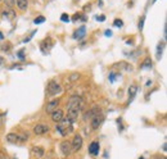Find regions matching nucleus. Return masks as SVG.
Wrapping results in <instances>:
<instances>
[{"label":"nucleus","instance_id":"4468645a","mask_svg":"<svg viewBox=\"0 0 167 159\" xmlns=\"http://www.w3.org/2000/svg\"><path fill=\"white\" fill-rule=\"evenodd\" d=\"M3 17L8 19V21H13L14 17H16V12H14L12 8H7L5 11L3 12Z\"/></svg>","mask_w":167,"mask_h":159},{"label":"nucleus","instance_id":"c756f323","mask_svg":"<svg viewBox=\"0 0 167 159\" xmlns=\"http://www.w3.org/2000/svg\"><path fill=\"white\" fill-rule=\"evenodd\" d=\"M0 49L4 50V51H9L11 50V44H8V45H3V46H0Z\"/></svg>","mask_w":167,"mask_h":159},{"label":"nucleus","instance_id":"a211bd4d","mask_svg":"<svg viewBox=\"0 0 167 159\" xmlns=\"http://www.w3.org/2000/svg\"><path fill=\"white\" fill-rule=\"evenodd\" d=\"M163 49H165V41L158 42V45H157V51H156V58L158 60L162 58V53H163Z\"/></svg>","mask_w":167,"mask_h":159},{"label":"nucleus","instance_id":"dca6fc26","mask_svg":"<svg viewBox=\"0 0 167 159\" xmlns=\"http://www.w3.org/2000/svg\"><path fill=\"white\" fill-rule=\"evenodd\" d=\"M136 93H138V86L136 85H131L130 89H128V103H131L132 100H134Z\"/></svg>","mask_w":167,"mask_h":159},{"label":"nucleus","instance_id":"c85d7f7f","mask_svg":"<svg viewBox=\"0 0 167 159\" xmlns=\"http://www.w3.org/2000/svg\"><path fill=\"white\" fill-rule=\"evenodd\" d=\"M5 115H7V113H2V114H0V127L4 124V119H5L4 117H5Z\"/></svg>","mask_w":167,"mask_h":159},{"label":"nucleus","instance_id":"39448f33","mask_svg":"<svg viewBox=\"0 0 167 159\" xmlns=\"http://www.w3.org/2000/svg\"><path fill=\"white\" fill-rule=\"evenodd\" d=\"M60 151H62V154H63L64 157L71 155V154L73 153L72 151V146H71V142L67 141V140L62 141V144H60Z\"/></svg>","mask_w":167,"mask_h":159},{"label":"nucleus","instance_id":"6e6552de","mask_svg":"<svg viewBox=\"0 0 167 159\" xmlns=\"http://www.w3.org/2000/svg\"><path fill=\"white\" fill-rule=\"evenodd\" d=\"M49 126L48 124H44V123H39L36 124L35 127H33V132H35L36 135H45L49 132Z\"/></svg>","mask_w":167,"mask_h":159},{"label":"nucleus","instance_id":"f257e3e1","mask_svg":"<svg viewBox=\"0 0 167 159\" xmlns=\"http://www.w3.org/2000/svg\"><path fill=\"white\" fill-rule=\"evenodd\" d=\"M57 132H59L62 136L66 137L68 136L70 133H72L73 131V126H72V121L70 118H63L59 122V124H57Z\"/></svg>","mask_w":167,"mask_h":159},{"label":"nucleus","instance_id":"e433bc0d","mask_svg":"<svg viewBox=\"0 0 167 159\" xmlns=\"http://www.w3.org/2000/svg\"><path fill=\"white\" fill-rule=\"evenodd\" d=\"M4 63V59H3V58H0V66H2Z\"/></svg>","mask_w":167,"mask_h":159},{"label":"nucleus","instance_id":"c9c22d12","mask_svg":"<svg viewBox=\"0 0 167 159\" xmlns=\"http://www.w3.org/2000/svg\"><path fill=\"white\" fill-rule=\"evenodd\" d=\"M162 148H163V151H166V150H167V149H166V148H167V145H166V142L163 144V146H162Z\"/></svg>","mask_w":167,"mask_h":159},{"label":"nucleus","instance_id":"9b49d317","mask_svg":"<svg viewBox=\"0 0 167 159\" xmlns=\"http://www.w3.org/2000/svg\"><path fill=\"white\" fill-rule=\"evenodd\" d=\"M85 36H86V27L85 26H81L79 30H76L75 33H73L75 40H81V38H84Z\"/></svg>","mask_w":167,"mask_h":159},{"label":"nucleus","instance_id":"ddd939ff","mask_svg":"<svg viewBox=\"0 0 167 159\" xmlns=\"http://www.w3.org/2000/svg\"><path fill=\"white\" fill-rule=\"evenodd\" d=\"M99 148H100L99 142H98V141H93V142L89 145V153L91 154V155L97 157L98 154H99Z\"/></svg>","mask_w":167,"mask_h":159},{"label":"nucleus","instance_id":"cd10ccee","mask_svg":"<svg viewBox=\"0 0 167 159\" xmlns=\"http://www.w3.org/2000/svg\"><path fill=\"white\" fill-rule=\"evenodd\" d=\"M4 2H5V5L8 8H12L14 5V0H4Z\"/></svg>","mask_w":167,"mask_h":159},{"label":"nucleus","instance_id":"f3484780","mask_svg":"<svg viewBox=\"0 0 167 159\" xmlns=\"http://www.w3.org/2000/svg\"><path fill=\"white\" fill-rule=\"evenodd\" d=\"M32 153H33V155L37 157V158H42L44 157V148H41V146H33L32 148Z\"/></svg>","mask_w":167,"mask_h":159},{"label":"nucleus","instance_id":"7c9ffc66","mask_svg":"<svg viewBox=\"0 0 167 159\" xmlns=\"http://www.w3.org/2000/svg\"><path fill=\"white\" fill-rule=\"evenodd\" d=\"M95 19H97V21H99V22H104V21H106V17L100 16V17H95Z\"/></svg>","mask_w":167,"mask_h":159},{"label":"nucleus","instance_id":"f704fd0d","mask_svg":"<svg viewBox=\"0 0 167 159\" xmlns=\"http://www.w3.org/2000/svg\"><path fill=\"white\" fill-rule=\"evenodd\" d=\"M3 38H4V35H3V32L0 31V40H3Z\"/></svg>","mask_w":167,"mask_h":159},{"label":"nucleus","instance_id":"4c0bfd02","mask_svg":"<svg viewBox=\"0 0 167 159\" xmlns=\"http://www.w3.org/2000/svg\"><path fill=\"white\" fill-rule=\"evenodd\" d=\"M139 159H144V158H139Z\"/></svg>","mask_w":167,"mask_h":159},{"label":"nucleus","instance_id":"2eb2a0df","mask_svg":"<svg viewBox=\"0 0 167 159\" xmlns=\"http://www.w3.org/2000/svg\"><path fill=\"white\" fill-rule=\"evenodd\" d=\"M14 3L17 4V8L22 12H25L28 8V0H14Z\"/></svg>","mask_w":167,"mask_h":159},{"label":"nucleus","instance_id":"72a5a7b5","mask_svg":"<svg viewBox=\"0 0 167 159\" xmlns=\"http://www.w3.org/2000/svg\"><path fill=\"white\" fill-rule=\"evenodd\" d=\"M84 9H85V11H90V9H91V7H90V4H86V7H85Z\"/></svg>","mask_w":167,"mask_h":159},{"label":"nucleus","instance_id":"f03ea898","mask_svg":"<svg viewBox=\"0 0 167 159\" xmlns=\"http://www.w3.org/2000/svg\"><path fill=\"white\" fill-rule=\"evenodd\" d=\"M48 94H49L50 96H54V95H58L62 93V86L55 82V81H50L49 84H48Z\"/></svg>","mask_w":167,"mask_h":159},{"label":"nucleus","instance_id":"b1692460","mask_svg":"<svg viewBox=\"0 0 167 159\" xmlns=\"http://www.w3.org/2000/svg\"><path fill=\"white\" fill-rule=\"evenodd\" d=\"M60 21L62 22H70L71 21V18H70V16H68V14H66V13H63V14H62V16H60Z\"/></svg>","mask_w":167,"mask_h":159},{"label":"nucleus","instance_id":"473e14b6","mask_svg":"<svg viewBox=\"0 0 167 159\" xmlns=\"http://www.w3.org/2000/svg\"><path fill=\"white\" fill-rule=\"evenodd\" d=\"M0 159H8V157H7V154H4L3 151H0Z\"/></svg>","mask_w":167,"mask_h":159},{"label":"nucleus","instance_id":"4be33fe9","mask_svg":"<svg viewBox=\"0 0 167 159\" xmlns=\"http://www.w3.org/2000/svg\"><path fill=\"white\" fill-rule=\"evenodd\" d=\"M113 25H114V27H118V28H121L122 26H123V21L122 19H114V22H113Z\"/></svg>","mask_w":167,"mask_h":159},{"label":"nucleus","instance_id":"6ab92c4d","mask_svg":"<svg viewBox=\"0 0 167 159\" xmlns=\"http://www.w3.org/2000/svg\"><path fill=\"white\" fill-rule=\"evenodd\" d=\"M141 68H144V69L152 68V60H150V58H145L144 62L141 63Z\"/></svg>","mask_w":167,"mask_h":159},{"label":"nucleus","instance_id":"1a4fd4ad","mask_svg":"<svg viewBox=\"0 0 167 159\" xmlns=\"http://www.w3.org/2000/svg\"><path fill=\"white\" fill-rule=\"evenodd\" d=\"M58 105H59V99H54V100H51V102H49L46 104V113H53L55 109H58Z\"/></svg>","mask_w":167,"mask_h":159},{"label":"nucleus","instance_id":"412c9836","mask_svg":"<svg viewBox=\"0 0 167 159\" xmlns=\"http://www.w3.org/2000/svg\"><path fill=\"white\" fill-rule=\"evenodd\" d=\"M144 22H145V17L143 16V17L139 19V25H138V28H139L140 31H143V28H144Z\"/></svg>","mask_w":167,"mask_h":159},{"label":"nucleus","instance_id":"0eeeda50","mask_svg":"<svg viewBox=\"0 0 167 159\" xmlns=\"http://www.w3.org/2000/svg\"><path fill=\"white\" fill-rule=\"evenodd\" d=\"M104 122V115L100 113V114H98V115H95V117H93L91 118V128L93 130H97V128H99L100 126H102V123Z\"/></svg>","mask_w":167,"mask_h":159},{"label":"nucleus","instance_id":"9d476101","mask_svg":"<svg viewBox=\"0 0 167 159\" xmlns=\"http://www.w3.org/2000/svg\"><path fill=\"white\" fill-rule=\"evenodd\" d=\"M98 114H100V108H98V107H93L91 109L88 110V112L84 114V119L86 121V119L93 118V117H95V115H98Z\"/></svg>","mask_w":167,"mask_h":159},{"label":"nucleus","instance_id":"58836bf2","mask_svg":"<svg viewBox=\"0 0 167 159\" xmlns=\"http://www.w3.org/2000/svg\"><path fill=\"white\" fill-rule=\"evenodd\" d=\"M162 159H166V158H162Z\"/></svg>","mask_w":167,"mask_h":159},{"label":"nucleus","instance_id":"aec40b11","mask_svg":"<svg viewBox=\"0 0 167 159\" xmlns=\"http://www.w3.org/2000/svg\"><path fill=\"white\" fill-rule=\"evenodd\" d=\"M80 78V75L79 73H72V75H71L70 76V82H76V81H77Z\"/></svg>","mask_w":167,"mask_h":159},{"label":"nucleus","instance_id":"20e7f679","mask_svg":"<svg viewBox=\"0 0 167 159\" xmlns=\"http://www.w3.org/2000/svg\"><path fill=\"white\" fill-rule=\"evenodd\" d=\"M84 140L80 135H76V136L72 139V142H71V146H72V151H79L81 148H82Z\"/></svg>","mask_w":167,"mask_h":159},{"label":"nucleus","instance_id":"2f4dec72","mask_svg":"<svg viewBox=\"0 0 167 159\" xmlns=\"http://www.w3.org/2000/svg\"><path fill=\"white\" fill-rule=\"evenodd\" d=\"M104 35H106L107 37H111V36H112V31H111V30H106V32H104Z\"/></svg>","mask_w":167,"mask_h":159},{"label":"nucleus","instance_id":"bb28decb","mask_svg":"<svg viewBox=\"0 0 167 159\" xmlns=\"http://www.w3.org/2000/svg\"><path fill=\"white\" fill-rule=\"evenodd\" d=\"M118 75L117 73H114V72H111V73H109V81H111V82H114V80H116V77H117Z\"/></svg>","mask_w":167,"mask_h":159},{"label":"nucleus","instance_id":"5701e85b","mask_svg":"<svg viewBox=\"0 0 167 159\" xmlns=\"http://www.w3.org/2000/svg\"><path fill=\"white\" fill-rule=\"evenodd\" d=\"M17 57L20 58L21 60H25V58H26V57H25V49H21V50H18V51H17Z\"/></svg>","mask_w":167,"mask_h":159},{"label":"nucleus","instance_id":"ea45409f","mask_svg":"<svg viewBox=\"0 0 167 159\" xmlns=\"http://www.w3.org/2000/svg\"><path fill=\"white\" fill-rule=\"evenodd\" d=\"M0 3H2V0H0Z\"/></svg>","mask_w":167,"mask_h":159},{"label":"nucleus","instance_id":"a878e982","mask_svg":"<svg viewBox=\"0 0 167 159\" xmlns=\"http://www.w3.org/2000/svg\"><path fill=\"white\" fill-rule=\"evenodd\" d=\"M81 16H82V14H80V13H76L75 16H73V18H72V21H73V22H76V21H77V19H84V21H85V17H81Z\"/></svg>","mask_w":167,"mask_h":159},{"label":"nucleus","instance_id":"423d86ee","mask_svg":"<svg viewBox=\"0 0 167 159\" xmlns=\"http://www.w3.org/2000/svg\"><path fill=\"white\" fill-rule=\"evenodd\" d=\"M27 140V136H20L17 133H8L7 135V141L8 142H12V144H17L20 141H25Z\"/></svg>","mask_w":167,"mask_h":159},{"label":"nucleus","instance_id":"f8f14e48","mask_svg":"<svg viewBox=\"0 0 167 159\" xmlns=\"http://www.w3.org/2000/svg\"><path fill=\"white\" fill-rule=\"evenodd\" d=\"M51 119H53V122L59 123L62 119H63V110H62V109H55L54 112L51 113Z\"/></svg>","mask_w":167,"mask_h":159},{"label":"nucleus","instance_id":"393cba45","mask_svg":"<svg viewBox=\"0 0 167 159\" xmlns=\"http://www.w3.org/2000/svg\"><path fill=\"white\" fill-rule=\"evenodd\" d=\"M44 22H45V17H37V18H35V21H33L35 25H40V23H44Z\"/></svg>","mask_w":167,"mask_h":159},{"label":"nucleus","instance_id":"7ed1b4c3","mask_svg":"<svg viewBox=\"0 0 167 159\" xmlns=\"http://www.w3.org/2000/svg\"><path fill=\"white\" fill-rule=\"evenodd\" d=\"M81 107H82V99L76 95L71 96L68 105H67V109H81Z\"/></svg>","mask_w":167,"mask_h":159}]
</instances>
